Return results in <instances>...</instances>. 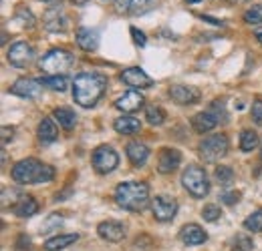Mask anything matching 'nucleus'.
<instances>
[{"mask_svg": "<svg viewBox=\"0 0 262 251\" xmlns=\"http://www.w3.org/2000/svg\"><path fill=\"white\" fill-rule=\"evenodd\" d=\"M107 89V79L97 72H81L73 81V98L79 107L91 109Z\"/></svg>", "mask_w": 262, "mask_h": 251, "instance_id": "nucleus-1", "label": "nucleus"}, {"mask_svg": "<svg viewBox=\"0 0 262 251\" xmlns=\"http://www.w3.org/2000/svg\"><path fill=\"white\" fill-rule=\"evenodd\" d=\"M55 177V169L36 159H23L12 167V179L20 185L31 183H49Z\"/></svg>", "mask_w": 262, "mask_h": 251, "instance_id": "nucleus-2", "label": "nucleus"}, {"mask_svg": "<svg viewBox=\"0 0 262 251\" xmlns=\"http://www.w3.org/2000/svg\"><path fill=\"white\" fill-rule=\"evenodd\" d=\"M115 201L127 211H143L149 203V187L137 181L119 183L115 189Z\"/></svg>", "mask_w": 262, "mask_h": 251, "instance_id": "nucleus-3", "label": "nucleus"}, {"mask_svg": "<svg viewBox=\"0 0 262 251\" xmlns=\"http://www.w3.org/2000/svg\"><path fill=\"white\" fill-rule=\"evenodd\" d=\"M182 185H184V189H186L192 197H196V199H202V197H206V195L210 193L208 175H206V171H204L202 167H198V165H190V167L184 171V175H182Z\"/></svg>", "mask_w": 262, "mask_h": 251, "instance_id": "nucleus-4", "label": "nucleus"}, {"mask_svg": "<svg viewBox=\"0 0 262 251\" xmlns=\"http://www.w3.org/2000/svg\"><path fill=\"white\" fill-rule=\"evenodd\" d=\"M73 64V55L69 51H63V48H53L49 51L40 61H38V66L42 72H47L49 77H55V74H63L65 70L71 68Z\"/></svg>", "mask_w": 262, "mask_h": 251, "instance_id": "nucleus-5", "label": "nucleus"}, {"mask_svg": "<svg viewBox=\"0 0 262 251\" xmlns=\"http://www.w3.org/2000/svg\"><path fill=\"white\" fill-rule=\"evenodd\" d=\"M228 147L230 145L226 135H212L200 143L198 151H200V157L204 163H216L228 155Z\"/></svg>", "mask_w": 262, "mask_h": 251, "instance_id": "nucleus-6", "label": "nucleus"}, {"mask_svg": "<svg viewBox=\"0 0 262 251\" xmlns=\"http://www.w3.org/2000/svg\"><path fill=\"white\" fill-rule=\"evenodd\" d=\"M93 167H95V171L99 173H103V175H107V173H111V171H115V167L119 165V155L111 149V147H107V145H101L97 147L95 151H93Z\"/></svg>", "mask_w": 262, "mask_h": 251, "instance_id": "nucleus-7", "label": "nucleus"}, {"mask_svg": "<svg viewBox=\"0 0 262 251\" xmlns=\"http://www.w3.org/2000/svg\"><path fill=\"white\" fill-rule=\"evenodd\" d=\"M6 57H8V63L12 64V66L25 68V66H29L31 61L34 59V51L29 42L18 40V42H14V44L8 48V55H6Z\"/></svg>", "mask_w": 262, "mask_h": 251, "instance_id": "nucleus-8", "label": "nucleus"}, {"mask_svg": "<svg viewBox=\"0 0 262 251\" xmlns=\"http://www.w3.org/2000/svg\"><path fill=\"white\" fill-rule=\"evenodd\" d=\"M151 211L158 221H171L178 213V201L169 195H158L151 201Z\"/></svg>", "mask_w": 262, "mask_h": 251, "instance_id": "nucleus-9", "label": "nucleus"}, {"mask_svg": "<svg viewBox=\"0 0 262 251\" xmlns=\"http://www.w3.org/2000/svg\"><path fill=\"white\" fill-rule=\"evenodd\" d=\"M8 91L16 96H23V98H36L42 93V83L34 81V79H18Z\"/></svg>", "mask_w": 262, "mask_h": 251, "instance_id": "nucleus-10", "label": "nucleus"}, {"mask_svg": "<svg viewBox=\"0 0 262 251\" xmlns=\"http://www.w3.org/2000/svg\"><path fill=\"white\" fill-rule=\"evenodd\" d=\"M121 81L125 85H129L133 89H147L154 85V81L145 74V70H141L139 66H131V68H125L121 72Z\"/></svg>", "mask_w": 262, "mask_h": 251, "instance_id": "nucleus-11", "label": "nucleus"}, {"mask_svg": "<svg viewBox=\"0 0 262 251\" xmlns=\"http://www.w3.org/2000/svg\"><path fill=\"white\" fill-rule=\"evenodd\" d=\"M97 233L105 239V241H111V243H117L125 237V225L119 223V221H103L97 225Z\"/></svg>", "mask_w": 262, "mask_h": 251, "instance_id": "nucleus-12", "label": "nucleus"}, {"mask_svg": "<svg viewBox=\"0 0 262 251\" xmlns=\"http://www.w3.org/2000/svg\"><path fill=\"white\" fill-rule=\"evenodd\" d=\"M169 96L178 105H194L200 101V91L196 87H188V85H173L169 87Z\"/></svg>", "mask_w": 262, "mask_h": 251, "instance_id": "nucleus-13", "label": "nucleus"}, {"mask_svg": "<svg viewBox=\"0 0 262 251\" xmlns=\"http://www.w3.org/2000/svg\"><path fill=\"white\" fill-rule=\"evenodd\" d=\"M182 163V153L178 149H169L165 147L160 151V159H158V169L160 173H173Z\"/></svg>", "mask_w": 262, "mask_h": 251, "instance_id": "nucleus-14", "label": "nucleus"}, {"mask_svg": "<svg viewBox=\"0 0 262 251\" xmlns=\"http://www.w3.org/2000/svg\"><path fill=\"white\" fill-rule=\"evenodd\" d=\"M117 10L119 12H129V14H145L154 6H158V0H117Z\"/></svg>", "mask_w": 262, "mask_h": 251, "instance_id": "nucleus-15", "label": "nucleus"}, {"mask_svg": "<svg viewBox=\"0 0 262 251\" xmlns=\"http://www.w3.org/2000/svg\"><path fill=\"white\" fill-rule=\"evenodd\" d=\"M218 123H222V121H220V117H218L212 109L198 113V115H194V119H192V127L196 129L198 133H202V135H204V133H210Z\"/></svg>", "mask_w": 262, "mask_h": 251, "instance_id": "nucleus-16", "label": "nucleus"}, {"mask_svg": "<svg viewBox=\"0 0 262 251\" xmlns=\"http://www.w3.org/2000/svg\"><path fill=\"white\" fill-rule=\"evenodd\" d=\"M180 239H182L186 245H202V243L208 239V235H206V231H204L198 223H188V225L182 227Z\"/></svg>", "mask_w": 262, "mask_h": 251, "instance_id": "nucleus-17", "label": "nucleus"}, {"mask_svg": "<svg viewBox=\"0 0 262 251\" xmlns=\"http://www.w3.org/2000/svg\"><path fill=\"white\" fill-rule=\"evenodd\" d=\"M77 44L79 48L91 53L99 46V31L91 29V27H79L77 29Z\"/></svg>", "mask_w": 262, "mask_h": 251, "instance_id": "nucleus-18", "label": "nucleus"}, {"mask_svg": "<svg viewBox=\"0 0 262 251\" xmlns=\"http://www.w3.org/2000/svg\"><path fill=\"white\" fill-rule=\"evenodd\" d=\"M42 22H45V29L51 32H63L67 29V16H65V12L59 10V8L47 10Z\"/></svg>", "mask_w": 262, "mask_h": 251, "instance_id": "nucleus-19", "label": "nucleus"}, {"mask_svg": "<svg viewBox=\"0 0 262 251\" xmlns=\"http://www.w3.org/2000/svg\"><path fill=\"white\" fill-rule=\"evenodd\" d=\"M125 151H127V157H129V161L135 167L145 165V161L149 159V147L145 143H141V141H129Z\"/></svg>", "mask_w": 262, "mask_h": 251, "instance_id": "nucleus-20", "label": "nucleus"}, {"mask_svg": "<svg viewBox=\"0 0 262 251\" xmlns=\"http://www.w3.org/2000/svg\"><path fill=\"white\" fill-rule=\"evenodd\" d=\"M143 105V96L137 91H127L125 94H121L117 101H115V109L123 111V113H133L137 111L139 107Z\"/></svg>", "mask_w": 262, "mask_h": 251, "instance_id": "nucleus-21", "label": "nucleus"}, {"mask_svg": "<svg viewBox=\"0 0 262 251\" xmlns=\"http://www.w3.org/2000/svg\"><path fill=\"white\" fill-rule=\"evenodd\" d=\"M38 139H40V143L42 145H49V143H55L57 141V135H59V131H57V125L53 123V119H49V117H45L40 123H38Z\"/></svg>", "mask_w": 262, "mask_h": 251, "instance_id": "nucleus-22", "label": "nucleus"}, {"mask_svg": "<svg viewBox=\"0 0 262 251\" xmlns=\"http://www.w3.org/2000/svg\"><path fill=\"white\" fill-rule=\"evenodd\" d=\"M79 241V235H75V233H67V235H53L51 239H47L45 241V249L47 251H61L69 247V245H73V243H77Z\"/></svg>", "mask_w": 262, "mask_h": 251, "instance_id": "nucleus-23", "label": "nucleus"}, {"mask_svg": "<svg viewBox=\"0 0 262 251\" xmlns=\"http://www.w3.org/2000/svg\"><path fill=\"white\" fill-rule=\"evenodd\" d=\"M14 215L18 217H33L34 213L38 211V203L34 201L33 197H20L16 203H14Z\"/></svg>", "mask_w": 262, "mask_h": 251, "instance_id": "nucleus-24", "label": "nucleus"}, {"mask_svg": "<svg viewBox=\"0 0 262 251\" xmlns=\"http://www.w3.org/2000/svg\"><path fill=\"white\" fill-rule=\"evenodd\" d=\"M53 117L59 121V125L63 127L65 131H71V129H75V125H77V115H75V111L69 109V107H59V109H55V111H53Z\"/></svg>", "mask_w": 262, "mask_h": 251, "instance_id": "nucleus-25", "label": "nucleus"}, {"mask_svg": "<svg viewBox=\"0 0 262 251\" xmlns=\"http://www.w3.org/2000/svg\"><path fill=\"white\" fill-rule=\"evenodd\" d=\"M34 24V16L27 10V8H20L18 14L14 18L8 20V29L12 31H23V29H31Z\"/></svg>", "mask_w": 262, "mask_h": 251, "instance_id": "nucleus-26", "label": "nucleus"}, {"mask_svg": "<svg viewBox=\"0 0 262 251\" xmlns=\"http://www.w3.org/2000/svg\"><path fill=\"white\" fill-rule=\"evenodd\" d=\"M115 131L117 133H121V135H133V133H137L139 129H141V123L135 119V117H119V119H115Z\"/></svg>", "mask_w": 262, "mask_h": 251, "instance_id": "nucleus-27", "label": "nucleus"}, {"mask_svg": "<svg viewBox=\"0 0 262 251\" xmlns=\"http://www.w3.org/2000/svg\"><path fill=\"white\" fill-rule=\"evenodd\" d=\"M256 147H258V135H256L252 129H244V131L240 133V149L246 151V153H250V151H254Z\"/></svg>", "mask_w": 262, "mask_h": 251, "instance_id": "nucleus-28", "label": "nucleus"}, {"mask_svg": "<svg viewBox=\"0 0 262 251\" xmlns=\"http://www.w3.org/2000/svg\"><path fill=\"white\" fill-rule=\"evenodd\" d=\"M145 119H147V123L154 127H160L165 123V113L162 107H158V105H149V107H145Z\"/></svg>", "mask_w": 262, "mask_h": 251, "instance_id": "nucleus-29", "label": "nucleus"}, {"mask_svg": "<svg viewBox=\"0 0 262 251\" xmlns=\"http://www.w3.org/2000/svg\"><path fill=\"white\" fill-rule=\"evenodd\" d=\"M40 83H42V87H47V89H51V91H59V93H63L67 89V79L63 74L45 77V79H40Z\"/></svg>", "mask_w": 262, "mask_h": 251, "instance_id": "nucleus-30", "label": "nucleus"}, {"mask_svg": "<svg viewBox=\"0 0 262 251\" xmlns=\"http://www.w3.org/2000/svg\"><path fill=\"white\" fill-rule=\"evenodd\" d=\"M244 229L252 231V233H260L262 231V209H256L252 215H248L244 219Z\"/></svg>", "mask_w": 262, "mask_h": 251, "instance_id": "nucleus-31", "label": "nucleus"}, {"mask_svg": "<svg viewBox=\"0 0 262 251\" xmlns=\"http://www.w3.org/2000/svg\"><path fill=\"white\" fill-rule=\"evenodd\" d=\"M202 217L206 221H210V223H214V221H218L222 217V209H220L216 203H208V205L202 209Z\"/></svg>", "mask_w": 262, "mask_h": 251, "instance_id": "nucleus-32", "label": "nucleus"}, {"mask_svg": "<svg viewBox=\"0 0 262 251\" xmlns=\"http://www.w3.org/2000/svg\"><path fill=\"white\" fill-rule=\"evenodd\" d=\"M244 20H246L248 24H258V22H262V4L250 6V8L246 10V14H244Z\"/></svg>", "mask_w": 262, "mask_h": 251, "instance_id": "nucleus-33", "label": "nucleus"}, {"mask_svg": "<svg viewBox=\"0 0 262 251\" xmlns=\"http://www.w3.org/2000/svg\"><path fill=\"white\" fill-rule=\"evenodd\" d=\"M254 243L252 239H248L246 235H238L234 241H232V251H252Z\"/></svg>", "mask_w": 262, "mask_h": 251, "instance_id": "nucleus-34", "label": "nucleus"}, {"mask_svg": "<svg viewBox=\"0 0 262 251\" xmlns=\"http://www.w3.org/2000/svg\"><path fill=\"white\" fill-rule=\"evenodd\" d=\"M232 177H234V171H232L230 167H224V165H220V167L216 169V179H218V181H222V183H228V181H232Z\"/></svg>", "mask_w": 262, "mask_h": 251, "instance_id": "nucleus-35", "label": "nucleus"}, {"mask_svg": "<svg viewBox=\"0 0 262 251\" xmlns=\"http://www.w3.org/2000/svg\"><path fill=\"white\" fill-rule=\"evenodd\" d=\"M252 121L262 127V98H254L252 103Z\"/></svg>", "mask_w": 262, "mask_h": 251, "instance_id": "nucleus-36", "label": "nucleus"}, {"mask_svg": "<svg viewBox=\"0 0 262 251\" xmlns=\"http://www.w3.org/2000/svg\"><path fill=\"white\" fill-rule=\"evenodd\" d=\"M131 36H133V42H135L137 46H145V44H147V38H145V34L139 31L137 27H131Z\"/></svg>", "mask_w": 262, "mask_h": 251, "instance_id": "nucleus-37", "label": "nucleus"}, {"mask_svg": "<svg viewBox=\"0 0 262 251\" xmlns=\"http://www.w3.org/2000/svg\"><path fill=\"white\" fill-rule=\"evenodd\" d=\"M238 199H240V193H238V191H224V193H222V201L228 203V205L238 203Z\"/></svg>", "mask_w": 262, "mask_h": 251, "instance_id": "nucleus-38", "label": "nucleus"}, {"mask_svg": "<svg viewBox=\"0 0 262 251\" xmlns=\"http://www.w3.org/2000/svg\"><path fill=\"white\" fill-rule=\"evenodd\" d=\"M16 251H31V239L27 237V235H20L18 237V241H16Z\"/></svg>", "mask_w": 262, "mask_h": 251, "instance_id": "nucleus-39", "label": "nucleus"}, {"mask_svg": "<svg viewBox=\"0 0 262 251\" xmlns=\"http://www.w3.org/2000/svg\"><path fill=\"white\" fill-rule=\"evenodd\" d=\"M12 129L10 127H2V143H8L10 141V137H12Z\"/></svg>", "mask_w": 262, "mask_h": 251, "instance_id": "nucleus-40", "label": "nucleus"}, {"mask_svg": "<svg viewBox=\"0 0 262 251\" xmlns=\"http://www.w3.org/2000/svg\"><path fill=\"white\" fill-rule=\"evenodd\" d=\"M204 20H208V22H212V24H220V27H222V20H218V18H212V16H204Z\"/></svg>", "mask_w": 262, "mask_h": 251, "instance_id": "nucleus-41", "label": "nucleus"}, {"mask_svg": "<svg viewBox=\"0 0 262 251\" xmlns=\"http://www.w3.org/2000/svg\"><path fill=\"white\" fill-rule=\"evenodd\" d=\"M254 36H256V40H258V42H262V27H258V29L254 31Z\"/></svg>", "mask_w": 262, "mask_h": 251, "instance_id": "nucleus-42", "label": "nucleus"}, {"mask_svg": "<svg viewBox=\"0 0 262 251\" xmlns=\"http://www.w3.org/2000/svg\"><path fill=\"white\" fill-rule=\"evenodd\" d=\"M42 2H47V4H59L61 0H42Z\"/></svg>", "mask_w": 262, "mask_h": 251, "instance_id": "nucleus-43", "label": "nucleus"}, {"mask_svg": "<svg viewBox=\"0 0 262 251\" xmlns=\"http://www.w3.org/2000/svg\"><path fill=\"white\" fill-rule=\"evenodd\" d=\"M73 2H75V4H85L87 0H73Z\"/></svg>", "mask_w": 262, "mask_h": 251, "instance_id": "nucleus-44", "label": "nucleus"}, {"mask_svg": "<svg viewBox=\"0 0 262 251\" xmlns=\"http://www.w3.org/2000/svg\"><path fill=\"white\" fill-rule=\"evenodd\" d=\"M188 4H196V2H200V0H186Z\"/></svg>", "mask_w": 262, "mask_h": 251, "instance_id": "nucleus-45", "label": "nucleus"}, {"mask_svg": "<svg viewBox=\"0 0 262 251\" xmlns=\"http://www.w3.org/2000/svg\"><path fill=\"white\" fill-rule=\"evenodd\" d=\"M228 2H236V4H240V2H244V0H228Z\"/></svg>", "mask_w": 262, "mask_h": 251, "instance_id": "nucleus-46", "label": "nucleus"}, {"mask_svg": "<svg viewBox=\"0 0 262 251\" xmlns=\"http://www.w3.org/2000/svg\"><path fill=\"white\" fill-rule=\"evenodd\" d=\"M103 2H117V0H103Z\"/></svg>", "mask_w": 262, "mask_h": 251, "instance_id": "nucleus-47", "label": "nucleus"}]
</instances>
